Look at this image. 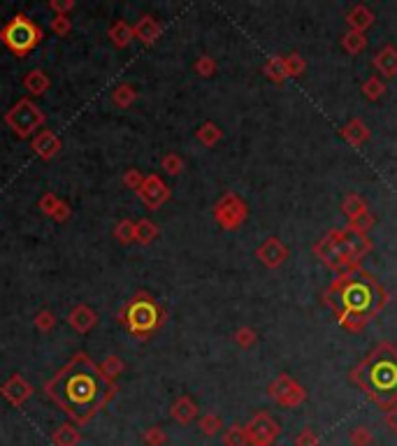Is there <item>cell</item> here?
<instances>
[{"instance_id": "obj_28", "label": "cell", "mask_w": 397, "mask_h": 446, "mask_svg": "<svg viewBox=\"0 0 397 446\" xmlns=\"http://www.w3.org/2000/svg\"><path fill=\"white\" fill-rule=\"evenodd\" d=\"M341 47H344L346 54L358 56L367 49V37H365V33H358V30H346L344 37H341Z\"/></svg>"}, {"instance_id": "obj_37", "label": "cell", "mask_w": 397, "mask_h": 446, "mask_svg": "<svg viewBox=\"0 0 397 446\" xmlns=\"http://www.w3.org/2000/svg\"><path fill=\"white\" fill-rule=\"evenodd\" d=\"M160 168H163L170 177H177L184 172V158L177 154H167V156H163V161H160Z\"/></svg>"}, {"instance_id": "obj_33", "label": "cell", "mask_w": 397, "mask_h": 446, "mask_svg": "<svg viewBox=\"0 0 397 446\" xmlns=\"http://www.w3.org/2000/svg\"><path fill=\"white\" fill-rule=\"evenodd\" d=\"M197 428H200V433L204 437H214L221 433V428H223V421H221L219 414H204V417L197 421Z\"/></svg>"}, {"instance_id": "obj_36", "label": "cell", "mask_w": 397, "mask_h": 446, "mask_svg": "<svg viewBox=\"0 0 397 446\" xmlns=\"http://www.w3.org/2000/svg\"><path fill=\"white\" fill-rule=\"evenodd\" d=\"M142 442L149 446H165L167 444V433L160 426H151L142 433Z\"/></svg>"}, {"instance_id": "obj_44", "label": "cell", "mask_w": 397, "mask_h": 446, "mask_svg": "<svg viewBox=\"0 0 397 446\" xmlns=\"http://www.w3.org/2000/svg\"><path fill=\"white\" fill-rule=\"evenodd\" d=\"M49 26H51V30H53L56 35L65 37V35L72 30V21H70V17H65V14H56V17L51 19Z\"/></svg>"}, {"instance_id": "obj_43", "label": "cell", "mask_w": 397, "mask_h": 446, "mask_svg": "<svg viewBox=\"0 0 397 446\" xmlns=\"http://www.w3.org/2000/svg\"><path fill=\"white\" fill-rule=\"evenodd\" d=\"M295 446H320V435L314 428H302L293 440Z\"/></svg>"}, {"instance_id": "obj_7", "label": "cell", "mask_w": 397, "mask_h": 446, "mask_svg": "<svg viewBox=\"0 0 397 446\" xmlns=\"http://www.w3.org/2000/svg\"><path fill=\"white\" fill-rule=\"evenodd\" d=\"M211 214L223 230H237V228H242V223L247 221L249 207L237 193H226L223 198L214 205Z\"/></svg>"}, {"instance_id": "obj_24", "label": "cell", "mask_w": 397, "mask_h": 446, "mask_svg": "<svg viewBox=\"0 0 397 446\" xmlns=\"http://www.w3.org/2000/svg\"><path fill=\"white\" fill-rule=\"evenodd\" d=\"M265 77L274 81V84H281L284 79H288V70H286V58L284 56H272L267 58V63L263 67Z\"/></svg>"}, {"instance_id": "obj_18", "label": "cell", "mask_w": 397, "mask_h": 446, "mask_svg": "<svg viewBox=\"0 0 397 446\" xmlns=\"http://www.w3.org/2000/svg\"><path fill=\"white\" fill-rule=\"evenodd\" d=\"M197 405H195V400L193 398H188V395H181L174 400V405H172V419L179 423V426H188V423H193L197 419Z\"/></svg>"}, {"instance_id": "obj_20", "label": "cell", "mask_w": 397, "mask_h": 446, "mask_svg": "<svg viewBox=\"0 0 397 446\" xmlns=\"http://www.w3.org/2000/svg\"><path fill=\"white\" fill-rule=\"evenodd\" d=\"M346 24H349V30L365 33V30L374 24V12L367 5H353L346 14Z\"/></svg>"}, {"instance_id": "obj_27", "label": "cell", "mask_w": 397, "mask_h": 446, "mask_svg": "<svg viewBox=\"0 0 397 446\" xmlns=\"http://www.w3.org/2000/svg\"><path fill=\"white\" fill-rule=\"evenodd\" d=\"M158 235H160V228L154 221H149V218H140V221H135V242L137 244H151Z\"/></svg>"}, {"instance_id": "obj_17", "label": "cell", "mask_w": 397, "mask_h": 446, "mask_svg": "<svg viewBox=\"0 0 397 446\" xmlns=\"http://www.w3.org/2000/svg\"><path fill=\"white\" fill-rule=\"evenodd\" d=\"M98 323V314L91 309L89 305H77L67 314V326H70L74 332H89Z\"/></svg>"}, {"instance_id": "obj_34", "label": "cell", "mask_w": 397, "mask_h": 446, "mask_svg": "<svg viewBox=\"0 0 397 446\" xmlns=\"http://www.w3.org/2000/svg\"><path fill=\"white\" fill-rule=\"evenodd\" d=\"M372 225H374V214H372V211H365L363 216H358V218H353V221H349L346 230L353 232V235H367V232L372 230Z\"/></svg>"}, {"instance_id": "obj_21", "label": "cell", "mask_w": 397, "mask_h": 446, "mask_svg": "<svg viewBox=\"0 0 397 446\" xmlns=\"http://www.w3.org/2000/svg\"><path fill=\"white\" fill-rule=\"evenodd\" d=\"M51 86V79H49V74L47 72H42V70H30L26 72V77H24V88L28 91L30 96H44L49 91Z\"/></svg>"}, {"instance_id": "obj_10", "label": "cell", "mask_w": 397, "mask_h": 446, "mask_svg": "<svg viewBox=\"0 0 397 446\" xmlns=\"http://www.w3.org/2000/svg\"><path fill=\"white\" fill-rule=\"evenodd\" d=\"M344 237H346V230L334 228L314 247L318 258L334 272H344Z\"/></svg>"}, {"instance_id": "obj_41", "label": "cell", "mask_w": 397, "mask_h": 446, "mask_svg": "<svg viewBox=\"0 0 397 446\" xmlns=\"http://www.w3.org/2000/svg\"><path fill=\"white\" fill-rule=\"evenodd\" d=\"M193 70L200 74V77H214L216 70H219V63L211 56H200L193 63Z\"/></svg>"}, {"instance_id": "obj_40", "label": "cell", "mask_w": 397, "mask_h": 446, "mask_svg": "<svg viewBox=\"0 0 397 446\" xmlns=\"http://www.w3.org/2000/svg\"><path fill=\"white\" fill-rule=\"evenodd\" d=\"M235 342H237L242 349H251V346H256L258 335L251 326H242V328L235 330Z\"/></svg>"}, {"instance_id": "obj_9", "label": "cell", "mask_w": 397, "mask_h": 446, "mask_svg": "<svg viewBox=\"0 0 397 446\" xmlns=\"http://www.w3.org/2000/svg\"><path fill=\"white\" fill-rule=\"evenodd\" d=\"M267 395H270L277 405L288 407V409H295V407H300L304 400H307V391H304L300 383L293 379V376H288L284 372V374H279L270 386H267Z\"/></svg>"}, {"instance_id": "obj_1", "label": "cell", "mask_w": 397, "mask_h": 446, "mask_svg": "<svg viewBox=\"0 0 397 446\" xmlns=\"http://www.w3.org/2000/svg\"><path fill=\"white\" fill-rule=\"evenodd\" d=\"M117 383L100 372L86 353L74 356L44 383V393L53 400L74 426H84L117 395Z\"/></svg>"}, {"instance_id": "obj_5", "label": "cell", "mask_w": 397, "mask_h": 446, "mask_svg": "<svg viewBox=\"0 0 397 446\" xmlns=\"http://www.w3.org/2000/svg\"><path fill=\"white\" fill-rule=\"evenodd\" d=\"M42 37H44L42 28L33 19H28L26 14H17V17H12L0 28V42L19 58L28 56L42 42Z\"/></svg>"}, {"instance_id": "obj_11", "label": "cell", "mask_w": 397, "mask_h": 446, "mask_svg": "<svg viewBox=\"0 0 397 446\" xmlns=\"http://www.w3.org/2000/svg\"><path fill=\"white\" fill-rule=\"evenodd\" d=\"M137 198H140V202L147 209L151 211H156L165 205L167 200H170V188H167V184L163 179H160L158 175H149V177H144L142 181V186L137 188Z\"/></svg>"}, {"instance_id": "obj_45", "label": "cell", "mask_w": 397, "mask_h": 446, "mask_svg": "<svg viewBox=\"0 0 397 446\" xmlns=\"http://www.w3.org/2000/svg\"><path fill=\"white\" fill-rule=\"evenodd\" d=\"M142 181H144V175H142L140 170L131 168V170H126V172H124V186H126V188H131V191H137V188L142 186Z\"/></svg>"}, {"instance_id": "obj_19", "label": "cell", "mask_w": 397, "mask_h": 446, "mask_svg": "<svg viewBox=\"0 0 397 446\" xmlns=\"http://www.w3.org/2000/svg\"><path fill=\"white\" fill-rule=\"evenodd\" d=\"M370 128L363 119H351L349 124L341 128V138H344L351 147H363L370 140Z\"/></svg>"}, {"instance_id": "obj_48", "label": "cell", "mask_w": 397, "mask_h": 446, "mask_svg": "<svg viewBox=\"0 0 397 446\" xmlns=\"http://www.w3.org/2000/svg\"><path fill=\"white\" fill-rule=\"evenodd\" d=\"M49 10H53L56 14H65L74 10V0H49Z\"/></svg>"}, {"instance_id": "obj_14", "label": "cell", "mask_w": 397, "mask_h": 446, "mask_svg": "<svg viewBox=\"0 0 397 446\" xmlns=\"http://www.w3.org/2000/svg\"><path fill=\"white\" fill-rule=\"evenodd\" d=\"M60 147H63V142L53 131H40L30 142V149L35 151V156H40L42 161H51L53 156H58Z\"/></svg>"}, {"instance_id": "obj_23", "label": "cell", "mask_w": 397, "mask_h": 446, "mask_svg": "<svg viewBox=\"0 0 397 446\" xmlns=\"http://www.w3.org/2000/svg\"><path fill=\"white\" fill-rule=\"evenodd\" d=\"M195 138H197V142H200V145L211 149V147H216L221 140H223V131H221V128L214 124V121H204V124L195 131Z\"/></svg>"}, {"instance_id": "obj_30", "label": "cell", "mask_w": 397, "mask_h": 446, "mask_svg": "<svg viewBox=\"0 0 397 446\" xmlns=\"http://www.w3.org/2000/svg\"><path fill=\"white\" fill-rule=\"evenodd\" d=\"M360 91L365 93V98H367V100H372V103H377L381 96L386 93V81L379 77V74H372V77H367L363 81V86H360Z\"/></svg>"}, {"instance_id": "obj_2", "label": "cell", "mask_w": 397, "mask_h": 446, "mask_svg": "<svg viewBox=\"0 0 397 446\" xmlns=\"http://www.w3.org/2000/svg\"><path fill=\"white\" fill-rule=\"evenodd\" d=\"M325 300L339 314V319L353 316L367 326L372 316L386 305V293L377 284V279H372V275L360 268H353L339 272V277L327 289Z\"/></svg>"}, {"instance_id": "obj_3", "label": "cell", "mask_w": 397, "mask_h": 446, "mask_svg": "<svg viewBox=\"0 0 397 446\" xmlns=\"http://www.w3.org/2000/svg\"><path fill=\"white\" fill-rule=\"evenodd\" d=\"M358 386H360L372 402L381 409H388L397 402V349L393 344H379L353 372H351Z\"/></svg>"}, {"instance_id": "obj_35", "label": "cell", "mask_w": 397, "mask_h": 446, "mask_svg": "<svg viewBox=\"0 0 397 446\" xmlns=\"http://www.w3.org/2000/svg\"><path fill=\"white\" fill-rule=\"evenodd\" d=\"M114 237H117V242H121V244H131V242H135V221H131V218H121L117 223V228H114Z\"/></svg>"}, {"instance_id": "obj_22", "label": "cell", "mask_w": 397, "mask_h": 446, "mask_svg": "<svg viewBox=\"0 0 397 446\" xmlns=\"http://www.w3.org/2000/svg\"><path fill=\"white\" fill-rule=\"evenodd\" d=\"M107 35H110V40H112L114 47H119V49L128 47V44L135 40V37H133V26L126 24L124 19H119L117 24H112L110 30H107Z\"/></svg>"}, {"instance_id": "obj_12", "label": "cell", "mask_w": 397, "mask_h": 446, "mask_svg": "<svg viewBox=\"0 0 397 446\" xmlns=\"http://www.w3.org/2000/svg\"><path fill=\"white\" fill-rule=\"evenodd\" d=\"M256 258L261 261L265 268L279 270L288 261V249L279 237H267L263 240V244L256 249Z\"/></svg>"}, {"instance_id": "obj_42", "label": "cell", "mask_w": 397, "mask_h": 446, "mask_svg": "<svg viewBox=\"0 0 397 446\" xmlns=\"http://www.w3.org/2000/svg\"><path fill=\"white\" fill-rule=\"evenodd\" d=\"M33 323L40 332H51L53 328H56V316H53L49 309H40V312L35 314Z\"/></svg>"}, {"instance_id": "obj_4", "label": "cell", "mask_w": 397, "mask_h": 446, "mask_svg": "<svg viewBox=\"0 0 397 446\" xmlns=\"http://www.w3.org/2000/svg\"><path fill=\"white\" fill-rule=\"evenodd\" d=\"M119 321L124 323V328L131 332L135 339H149L151 335H156L167 323V312L163 305L151 296L147 291H137L135 296L121 307Z\"/></svg>"}, {"instance_id": "obj_6", "label": "cell", "mask_w": 397, "mask_h": 446, "mask_svg": "<svg viewBox=\"0 0 397 446\" xmlns=\"http://www.w3.org/2000/svg\"><path fill=\"white\" fill-rule=\"evenodd\" d=\"M5 124L17 138L26 140V138H33V135L47 124V114H44L30 98H21L19 103H14L12 107L5 112Z\"/></svg>"}, {"instance_id": "obj_38", "label": "cell", "mask_w": 397, "mask_h": 446, "mask_svg": "<svg viewBox=\"0 0 397 446\" xmlns=\"http://www.w3.org/2000/svg\"><path fill=\"white\" fill-rule=\"evenodd\" d=\"M98 367H100V372L107 376V379L114 381V376H119L121 372H124V360H121L119 356H110V358H105Z\"/></svg>"}, {"instance_id": "obj_13", "label": "cell", "mask_w": 397, "mask_h": 446, "mask_svg": "<svg viewBox=\"0 0 397 446\" xmlns=\"http://www.w3.org/2000/svg\"><path fill=\"white\" fill-rule=\"evenodd\" d=\"M0 393H3V398H5L10 405L21 407L30 395H33V386H30V383H28L21 374H12L10 379H7V381L3 383V388H0Z\"/></svg>"}, {"instance_id": "obj_47", "label": "cell", "mask_w": 397, "mask_h": 446, "mask_svg": "<svg viewBox=\"0 0 397 446\" xmlns=\"http://www.w3.org/2000/svg\"><path fill=\"white\" fill-rule=\"evenodd\" d=\"M72 216V209H70V205H67V202L65 200H60L58 202V207H56V211H53V221H56V223H65L67 221V218H70Z\"/></svg>"}, {"instance_id": "obj_25", "label": "cell", "mask_w": 397, "mask_h": 446, "mask_svg": "<svg viewBox=\"0 0 397 446\" xmlns=\"http://www.w3.org/2000/svg\"><path fill=\"white\" fill-rule=\"evenodd\" d=\"M53 444L56 446H79L82 442V433L74 428V423H63L56 433H53Z\"/></svg>"}, {"instance_id": "obj_46", "label": "cell", "mask_w": 397, "mask_h": 446, "mask_svg": "<svg viewBox=\"0 0 397 446\" xmlns=\"http://www.w3.org/2000/svg\"><path fill=\"white\" fill-rule=\"evenodd\" d=\"M58 202H60V198H58L56 193H44L42 198H40V209H42V214L53 216V211H56Z\"/></svg>"}, {"instance_id": "obj_31", "label": "cell", "mask_w": 397, "mask_h": 446, "mask_svg": "<svg viewBox=\"0 0 397 446\" xmlns=\"http://www.w3.org/2000/svg\"><path fill=\"white\" fill-rule=\"evenodd\" d=\"M374 440H377V435H374V430L370 426H356V428H351V433H349L351 446H372Z\"/></svg>"}, {"instance_id": "obj_15", "label": "cell", "mask_w": 397, "mask_h": 446, "mask_svg": "<svg viewBox=\"0 0 397 446\" xmlns=\"http://www.w3.org/2000/svg\"><path fill=\"white\" fill-rule=\"evenodd\" d=\"M372 67L377 70L379 77H388V79L397 77V49L393 44H386L384 49H379L377 54L372 56Z\"/></svg>"}, {"instance_id": "obj_49", "label": "cell", "mask_w": 397, "mask_h": 446, "mask_svg": "<svg viewBox=\"0 0 397 446\" xmlns=\"http://www.w3.org/2000/svg\"><path fill=\"white\" fill-rule=\"evenodd\" d=\"M384 421H386L388 430H391V433L397 437V402H395L393 407H388V409H386V417H384Z\"/></svg>"}, {"instance_id": "obj_39", "label": "cell", "mask_w": 397, "mask_h": 446, "mask_svg": "<svg viewBox=\"0 0 397 446\" xmlns=\"http://www.w3.org/2000/svg\"><path fill=\"white\" fill-rule=\"evenodd\" d=\"M286 58V70H288V77H300V74L307 70V60H304L297 51H293V54L284 56Z\"/></svg>"}, {"instance_id": "obj_16", "label": "cell", "mask_w": 397, "mask_h": 446, "mask_svg": "<svg viewBox=\"0 0 397 446\" xmlns=\"http://www.w3.org/2000/svg\"><path fill=\"white\" fill-rule=\"evenodd\" d=\"M163 35V26L158 24L154 17H149V14H144V17L137 19V24L133 26V37L135 40H140L142 44H156L158 37Z\"/></svg>"}, {"instance_id": "obj_29", "label": "cell", "mask_w": 397, "mask_h": 446, "mask_svg": "<svg viewBox=\"0 0 397 446\" xmlns=\"http://www.w3.org/2000/svg\"><path fill=\"white\" fill-rule=\"evenodd\" d=\"M135 100H137V91L131 84H119L117 88L112 91V103L117 105V107H121V110L131 107Z\"/></svg>"}, {"instance_id": "obj_26", "label": "cell", "mask_w": 397, "mask_h": 446, "mask_svg": "<svg viewBox=\"0 0 397 446\" xmlns=\"http://www.w3.org/2000/svg\"><path fill=\"white\" fill-rule=\"evenodd\" d=\"M341 211L349 216V221H353V218L358 216H363L365 211H370L367 207V202H365L363 195H358V193H349L344 200H341Z\"/></svg>"}, {"instance_id": "obj_8", "label": "cell", "mask_w": 397, "mask_h": 446, "mask_svg": "<svg viewBox=\"0 0 397 446\" xmlns=\"http://www.w3.org/2000/svg\"><path fill=\"white\" fill-rule=\"evenodd\" d=\"M244 430H247L249 446H272L281 435V426L277 423V419L267 412L254 414L251 421L244 426Z\"/></svg>"}, {"instance_id": "obj_32", "label": "cell", "mask_w": 397, "mask_h": 446, "mask_svg": "<svg viewBox=\"0 0 397 446\" xmlns=\"http://www.w3.org/2000/svg\"><path fill=\"white\" fill-rule=\"evenodd\" d=\"M223 446H249L247 430H244V426H240V423H233L230 428H226Z\"/></svg>"}]
</instances>
